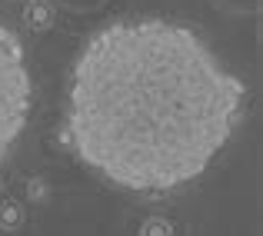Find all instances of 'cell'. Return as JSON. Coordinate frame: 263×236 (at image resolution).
Instances as JSON below:
<instances>
[{
    "label": "cell",
    "mask_w": 263,
    "mask_h": 236,
    "mask_svg": "<svg viewBox=\"0 0 263 236\" xmlns=\"http://www.w3.org/2000/svg\"><path fill=\"white\" fill-rule=\"evenodd\" d=\"M33 110V80L17 33L0 24V160L20 140Z\"/></svg>",
    "instance_id": "7a4b0ae2"
},
{
    "label": "cell",
    "mask_w": 263,
    "mask_h": 236,
    "mask_svg": "<svg viewBox=\"0 0 263 236\" xmlns=\"http://www.w3.org/2000/svg\"><path fill=\"white\" fill-rule=\"evenodd\" d=\"M247 113V83L193 27L127 17L80 47L67 77L64 136L93 173L134 193L197 180Z\"/></svg>",
    "instance_id": "6da1fadb"
},
{
    "label": "cell",
    "mask_w": 263,
    "mask_h": 236,
    "mask_svg": "<svg viewBox=\"0 0 263 236\" xmlns=\"http://www.w3.org/2000/svg\"><path fill=\"white\" fill-rule=\"evenodd\" d=\"M27 20L37 24V27L50 24V7H47V4H30V7H27Z\"/></svg>",
    "instance_id": "3957f363"
}]
</instances>
